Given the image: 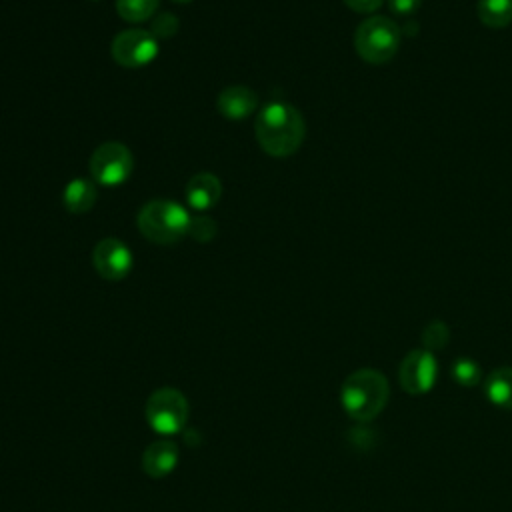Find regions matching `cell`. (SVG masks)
Wrapping results in <instances>:
<instances>
[{
	"instance_id": "2e32d148",
	"label": "cell",
	"mask_w": 512,
	"mask_h": 512,
	"mask_svg": "<svg viewBox=\"0 0 512 512\" xmlns=\"http://www.w3.org/2000/svg\"><path fill=\"white\" fill-rule=\"evenodd\" d=\"M160 0H116V12L126 22H144L158 10Z\"/></svg>"
},
{
	"instance_id": "3957f363",
	"label": "cell",
	"mask_w": 512,
	"mask_h": 512,
	"mask_svg": "<svg viewBox=\"0 0 512 512\" xmlns=\"http://www.w3.org/2000/svg\"><path fill=\"white\" fill-rule=\"evenodd\" d=\"M190 218L192 216L182 204L174 200L156 198L140 208L136 216V226L146 240L160 246H168L176 244L180 238L188 234Z\"/></svg>"
},
{
	"instance_id": "ba28073f",
	"label": "cell",
	"mask_w": 512,
	"mask_h": 512,
	"mask_svg": "<svg viewBox=\"0 0 512 512\" xmlns=\"http://www.w3.org/2000/svg\"><path fill=\"white\" fill-rule=\"evenodd\" d=\"M438 376V362L430 350H410L398 368L400 386L408 394L428 392Z\"/></svg>"
},
{
	"instance_id": "277c9868",
	"label": "cell",
	"mask_w": 512,
	"mask_h": 512,
	"mask_svg": "<svg viewBox=\"0 0 512 512\" xmlns=\"http://www.w3.org/2000/svg\"><path fill=\"white\" fill-rule=\"evenodd\" d=\"M354 46L362 60L370 64H384L392 60L400 48V30L390 18L372 16L356 28Z\"/></svg>"
},
{
	"instance_id": "52a82bcc",
	"label": "cell",
	"mask_w": 512,
	"mask_h": 512,
	"mask_svg": "<svg viewBox=\"0 0 512 512\" xmlns=\"http://www.w3.org/2000/svg\"><path fill=\"white\" fill-rule=\"evenodd\" d=\"M158 38L150 30L130 28L114 36L110 52L116 64L124 68H142L158 56Z\"/></svg>"
},
{
	"instance_id": "7a4b0ae2",
	"label": "cell",
	"mask_w": 512,
	"mask_h": 512,
	"mask_svg": "<svg viewBox=\"0 0 512 512\" xmlns=\"http://www.w3.org/2000/svg\"><path fill=\"white\" fill-rule=\"evenodd\" d=\"M390 396L386 378L372 368H360L352 372L342 388L340 402L348 416L356 420H372L386 406Z\"/></svg>"
},
{
	"instance_id": "ffe728a7",
	"label": "cell",
	"mask_w": 512,
	"mask_h": 512,
	"mask_svg": "<svg viewBox=\"0 0 512 512\" xmlns=\"http://www.w3.org/2000/svg\"><path fill=\"white\" fill-rule=\"evenodd\" d=\"M178 18L170 12H162V14H156L152 18V26H150V32L158 38V40H166V38H172L176 32H178Z\"/></svg>"
},
{
	"instance_id": "7c38bea8",
	"label": "cell",
	"mask_w": 512,
	"mask_h": 512,
	"mask_svg": "<svg viewBox=\"0 0 512 512\" xmlns=\"http://www.w3.org/2000/svg\"><path fill=\"white\" fill-rule=\"evenodd\" d=\"M178 464V448L170 440L152 442L142 454V468L152 478H162L170 474Z\"/></svg>"
},
{
	"instance_id": "9a60e30c",
	"label": "cell",
	"mask_w": 512,
	"mask_h": 512,
	"mask_svg": "<svg viewBox=\"0 0 512 512\" xmlns=\"http://www.w3.org/2000/svg\"><path fill=\"white\" fill-rule=\"evenodd\" d=\"M478 18L490 28H502L512 20V0H478Z\"/></svg>"
},
{
	"instance_id": "5bb4252c",
	"label": "cell",
	"mask_w": 512,
	"mask_h": 512,
	"mask_svg": "<svg viewBox=\"0 0 512 512\" xmlns=\"http://www.w3.org/2000/svg\"><path fill=\"white\" fill-rule=\"evenodd\" d=\"M486 398L504 410H512V368L502 366L492 370L484 380Z\"/></svg>"
},
{
	"instance_id": "e0dca14e",
	"label": "cell",
	"mask_w": 512,
	"mask_h": 512,
	"mask_svg": "<svg viewBox=\"0 0 512 512\" xmlns=\"http://www.w3.org/2000/svg\"><path fill=\"white\" fill-rule=\"evenodd\" d=\"M452 378L460 386H476L482 380V370L472 358H458L452 364Z\"/></svg>"
},
{
	"instance_id": "30bf717a",
	"label": "cell",
	"mask_w": 512,
	"mask_h": 512,
	"mask_svg": "<svg viewBox=\"0 0 512 512\" xmlns=\"http://www.w3.org/2000/svg\"><path fill=\"white\" fill-rule=\"evenodd\" d=\"M216 108L228 120H244L258 108V96L248 86H226L216 98Z\"/></svg>"
},
{
	"instance_id": "ac0fdd59",
	"label": "cell",
	"mask_w": 512,
	"mask_h": 512,
	"mask_svg": "<svg viewBox=\"0 0 512 512\" xmlns=\"http://www.w3.org/2000/svg\"><path fill=\"white\" fill-rule=\"evenodd\" d=\"M448 338H450V330L444 322L440 320H434L430 322L424 332H422V342L426 346V350H442L446 344H448Z\"/></svg>"
},
{
	"instance_id": "d6986e66",
	"label": "cell",
	"mask_w": 512,
	"mask_h": 512,
	"mask_svg": "<svg viewBox=\"0 0 512 512\" xmlns=\"http://www.w3.org/2000/svg\"><path fill=\"white\" fill-rule=\"evenodd\" d=\"M218 224L210 216H192L188 226V236H192L196 242H208L216 236Z\"/></svg>"
},
{
	"instance_id": "4fadbf2b",
	"label": "cell",
	"mask_w": 512,
	"mask_h": 512,
	"mask_svg": "<svg viewBox=\"0 0 512 512\" xmlns=\"http://www.w3.org/2000/svg\"><path fill=\"white\" fill-rule=\"evenodd\" d=\"M98 192L92 180L88 178H74L66 184L64 192H62V202L64 208L70 214H84L88 212L94 204H96Z\"/></svg>"
},
{
	"instance_id": "603a6c76",
	"label": "cell",
	"mask_w": 512,
	"mask_h": 512,
	"mask_svg": "<svg viewBox=\"0 0 512 512\" xmlns=\"http://www.w3.org/2000/svg\"><path fill=\"white\" fill-rule=\"evenodd\" d=\"M172 2H178V4H188V2H192V0H172Z\"/></svg>"
},
{
	"instance_id": "8fae6325",
	"label": "cell",
	"mask_w": 512,
	"mask_h": 512,
	"mask_svg": "<svg viewBox=\"0 0 512 512\" xmlns=\"http://www.w3.org/2000/svg\"><path fill=\"white\" fill-rule=\"evenodd\" d=\"M184 196H186V204H188L192 210L206 212V210H210L212 206H216L218 200H220V196H222L220 178L214 176V174H210V172L194 174V176L188 180V184H186Z\"/></svg>"
},
{
	"instance_id": "6da1fadb",
	"label": "cell",
	"mask_w": 512,
	"mask_h": 512,
	"mask_svg": "<svg viewBox=\"0 0 512 512\" xmlns=\"http://www.w3.org/2000/svg\"><path fill=\"white\" fill-rule=\"evenodd\" d=\"M260 148L276 158L294 154L304 142L306 124L302 114L288 102H268L256 116L254 124Z\"/></svg>"
},
{
	"instance_id": "5b68a950",
	"label": "cell",
	"mask_w": 512,
	"mask_h": 512,
	"mask_svg": "<svg viewBox=\"0 0 512 512\" xmlns=\"http://www.w3.org/2000/svg\"><path fill=\"white\" fill-rule=\"evenodd\" d=\"M188 418V400L176 388H158L146 402V420L150 428L162 436L180 432Z\"/></svg>"
},
{
	"instance_id": "7402d4cb",
	"label": "cell",
	"mask_w": 512,
	"mask_h": 512,
	"mask_svg": "<svg viewBox=\"0 0 512 512\" xmlns=\"http://www.w3.org/2000/svg\"><path fill=\"white\" fill-rule=\"evenodd\" d=\"M348 8L356 10V12H374L376 8H380V4L384 0H344Z\"/></svg>"
},
{
	"instance_id": "9c48e42d",
	"label": "cell",
	"mask_w": 512,
	"mask_h": 512,
	"mask_svg": "<svg viewBox=\"0 0 512 512\" xmlns=\"http://www.w3.org/2000/svg\"><path fill=\"white\" fill-rule=\"evenodd\" d=\"M92 262L96 272L110 282L124 280L134 264L130 248L118 238H104L92 250Z\"/></svg>"
},
{
	"instance_id": "8992f818",
	"label": "cell",
	"mask_w": 512,
	"mask_h": 512,
	"mask_svg": "<svg viewBox=\"0 0 512 512\" xmlns=\"http://www.w3.org/2000/svg\"><path fill=\"white\" fill-rule=\"evenodd\" d=\"M88 168L94 182L114 188L130 178L134 170V156L128 146L120 142H104L92 152Z\"/></svg>"
},
{
	"instance_id": "44dd1931",
	"label": "cell",
	"mask_w": 512,
	"mask_h": 512,
	"mask_svg": "<svg viewBox=\"0 0 512 512\" xmlns=\"http://www.w3.org/2000/svg\"><path fill=\"white\" fill-rule=\"evenodd\" d=\"M420 2H422V0H388V6H390V10H392L394 14H398V16H408V14H412V12L418 10Z\"/></svg>"
}]
</instances>
